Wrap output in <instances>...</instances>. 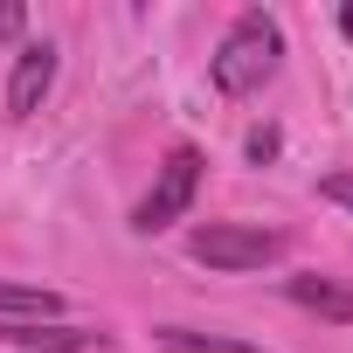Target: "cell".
<instances>
[{"label": "cell", "mask_w": 353, "mask_h": 353, "mask_svg": "<svg viewBox=\"0 0 353 353\" xmlns=\"http://www.w3.org/2000/svg\"><path fill=\"white\" fill-rule=\"evenodd\" d=\"M277 63H284V28L263 8H250V14H236V28L215 49V90L222 97H250V90H263L277 77Z\"/></svg>", "instance_id": "1"}, {"label": "cell", "mask_w": 353, "mask_h": 353, "mask_svg": "<svg viewBox=\"0 0 353 353\" xmlns=\"http://www.w3.org/2000/svg\"><path fill=\"white\" fill-rule=\"evenodd\" d=\"M194 188H201V152H194V145H173L166 166H159V181H152L145 201L132 208V229H145V236L173 229V222L194 208Z\"/></svg>", "instance_id": "2"}, {"label": "cell", "mask_w": 353, "mask_h": 353, "mask_svg": "<svg viewBox=\"0 0 353 353\" xmlns=\"http://www.w3.org/2000/svg\"><path fill=\"white\" fill-rule=\"evenodd\" d=\"M188 250L208 270H263V263L284 256V236L277 229H250V222H208V229H194Z\"/></svg>", "instance_id": "3"}, {"label": "cell", "mask_w": 353, "mask_h": 353, "mask_svg": "<svg viewBox=\"0 0 353 353\" xmlns=\"http://www.w3.org/2000/svg\"><path fill=\"white\" fill-rule=\"evenodd\" d=\"M49 83H56V49H49V42H28V49L14 56V77H8V111H14V118L42 111Z\"/></svg>", "instance_id": "4"}, {"label": "cell", "mask_w": 353, "mask_h": 353, "mask_svg": "<svg viewBox=\"0 0 353 353\" xmlns=\"http://www.w3.org/2000/svg\"><path fill=\"white\" fill-rule=\"evenodd\" d=\"M0 339H8V346H35V353H90V346H104V332H83V325H56V319H28V325H8Z\"/></svg>", "instance_id": "5"}, {"label": "cell", "mask_w": 353, "mask_h": 353, "mask_svg": "<svg viewBox=\"0 0 353 353\" xmlns=\"http://www.w3.org/2000/svg\"><path fill=\"white\" fill-rule=\"evenodd\" d=\"M284 291H291V305H305V312H319V319H339V325L353 319V291L332 284V277H319V270H298Z\"/></svg>", "instance_id": "6"}, {"label": "cell", "mask_w": 353, "mask_h": 353, "mask_svg": "<svg viewBox=\"0 0 353 353\" xmlns=\"http://www.w3.org/2000/svg\"><path fill=\"white\" fill-rule=\"evenodd\" d=\"M0 312H14V319L28 325V319H56V312H63V298H56V291H42V284H0Z\"/></svg>", "instance_id": "7"}, {"label": "cell", "mask_w": 353, "mask_h": 353, "mask_svg": "<svg viewBox=\"0 0 353 353\" xmlns=\"http://www.w3.org/2000/svg\"><path fill=\"white\" fill-rule=\"evenodd\" d=\"M159 346H166V353H256V346H243V339H208V332H188V325H166Z\"/></svg>", "instance_id": "8"}, {"label": "cell", "mask_w": 353, "mask_h": 353, "mask_svg": "<svg viewBox=\"0 0 353 353\" xmlns=\"http://www.w3.org/2000/svg\"><path fill=\"white\" fill-rule=\"evenodd\" d=\"M28 28V8H14V0H0V42H14Z\"/></svg>", "instance_id": "9"}, {"label": "cell", "mask_w": 353, "mask_h": 353, "mask_svg": "<svg viewBox=\"0 0 353 353\" xmlns=\"http://www.w3.org/2000/svg\"><path fill=\"white\" fill-rule=\"evenodd\" d=\"M325 201H339V208H353V173H332V181H325Z\"/></svg>", "instance_id": "10"}, {"label": "cell", "mask_w": 353, "mask_h": 353, "mask_svg": "<svg viewBox=\"0 0 353 353\" xmlns=\"http://www.w3.org/2000/svg\"><path fill=\"white\" fill-rule=\"evenodd\" d=\"M270 152H277V132H270V125H263V132H250V159H270Z\"/></svg>", "instance_id": "11"}, {"label": "cell", "mask_w": 353, "mask_h": 353, "mask_svg": "<svg viewBox=\"0 0 353 353\" xmlns=\"http://www.w3.org/2000/svg\"><path fill=\"white\" fill-rule=\"evenodd\" d=\"M339 28H346V42H353V8H339Z\"/></svg>", "instance_id": "12"}]
</instances>
